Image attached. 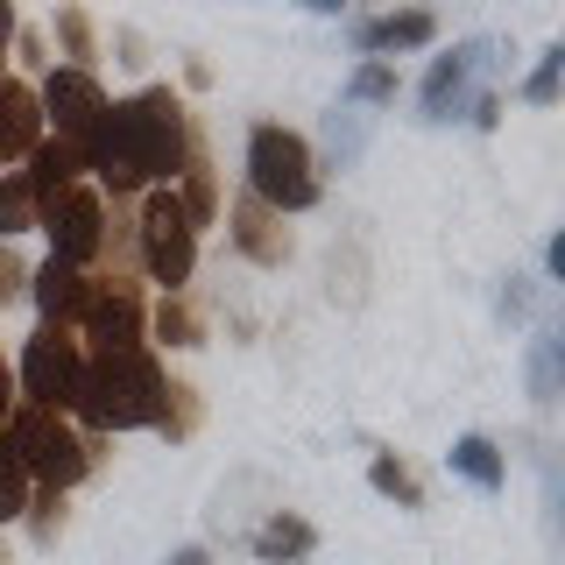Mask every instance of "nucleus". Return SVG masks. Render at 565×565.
<instances>
[{
    "mask_svg": "<svg viewBox=\"0 0 565 565\" xmlns=\"http://www.w3.org/2000/svg\"><path fill=\"white\" fill-rule=\"evenodd\" d=\"M22 523H29L35 544H57V530H64V494H57V488H35L29 509H22Z\"/></svg>",
    "mask_w": 565,
    "mask_h": 565,
    "instance_id": "nucleus-27",
    "label": "nucleus"
},
{
    "mask_svg": "<svg viewBox=\"0 0 565 565\" xmlns=\"http://www.w3.org/2000/svg\"><path fill=\"white\" fill-rule=\"evenodd\" d=\"M530 403H558V332L552 326L530 340Z\"/></svg>",
    "mask_w": 565,
    "mask_h": 565,
    "instance_id": "nucleus-24",
    "label": "nucleus"
},
{
    "mask_svg": "<svg viewBox=\"0 0 565 565\" xmlns=\"http://www.w3.org/2000/svg\"><path fill=\"white\" fill-rule=\"evenodd\" d=\"M29 297H35V311H43V326H64V332H78L85 305H93V276H85V269H71V262H57V255H50L43 269L29 276Z\"/></svg>",
    "mask_w": 565,
    "mask_h": 565,
    "instance_id": "nucleus-11",
    "label": "nucleus"
},
{
    "mask_svg": "<svg viewBox=\"0 0 565 565\" xmlns=\"http://www.w3.org/2000/svg\"><path fill=\"white\" fill-rule=\"evenodd\" d=\"M191 128L184 99L170 93V85H141L128 99H106V120L93 135V149H85V170L99 177V199L114 191V199H135V191H156V184H177V170H184Z\"/></svg>",
    "mask_w": 565,
    "mask_h": 565,
    "instance_id": "nucleus-1",
    "label": "nucleus"
},
{
    "mask_svg": "<svg viewBox=\"0 0 565 565\" xmlns=\"http://www.w3.org/2000/svg\"><path fill=\"white\" fill-rule=\"evenodd\" d=\"M247 544H255V558H262V565H305V558L318 552V530H311L305 516H290V509H276V516L262 523Z\"/></svg>",
    "mask_w": 565,
    "mask_h": 565,
    "instance_id": "nucleus-15",
    "label": "nucleus"
},
{
    "mask_svg": "<svg viewBox=\"0 0 565 565\" xmlns=\"http://www.w3.org/2000/svg\"><path fill=\"white\" fill-rule=\"evenodd\" d=\"M78 347L85 353H114V347H149V305L128 276L93 282V305L78 318Z\"/></svg>",
    "mask_w": 565,
    "mask_h": 565,
    "instance_id": "nucleus-9",
    "label": "nucleus"
},
{
    "mask_svg": "<svg viewBox=\"0 0 565 565\" xmlns=\"http://www.w3.org/2000/svg\"><path fill=\"white\" fill-rule=\"evenodd\" d=\"M8 50H14V0H0V78H8Z\"/></svg>",
    "mask_w": 565,
    "mask_h": 565,
    "instance_id": "nucleus-30",
    "label": "nucleus"
},
{
    "mask_svg": "<svg viewBox=\"0 0 565 565\" xmlns=\"http://www.w3.org/2000/svg\"><path fill=\"white\" fill-rule=\"evenodd\" d=\"M14 403H22V396H14V367L0 361V424H8V411H14Z\"/></svg>",
    "mask_w": 565,
    "mask_h": 565,
    "instance_id": "nucleus-31",
    "label": "nucleus"
},
{
    "mask_svg": "<svg viewBox=\"0 0 565 565\" xmlns=\"http://www.w3.org/2000/svg\"><path fill=\"white\" fill-rule=\"evenodd\" d=\"M488 64H494V43H488V35L446 50V57L431 64V78H424V93H417L424 120H459V114H467V106H473V78H481Z\"/></svg>",
    "mask_w": 565,
    "mask_h": 565,
    "instance_id": "nucleus-10",
    "label": "nucleus"
},
{
    "mask_svg": "<svg viewBox=\"0 0 565 565\" xmlns=\"http://www.w3.org/2000/svg\"><path fill=\"white\" fill-rule=\"evenodd\" d=\"M170 565H212V558H205V544H184V552H177Z\"/></svg>",
    "mask_w": 565,
    "mask_h": 565,
    "instance_id": "nucleus-33",
    "label": "nucleus"
},
{
    "mask_svg": "<svg viewBox=\"0 0 565 565\" xmlns=\"http://www.w3.org/2000/svg\"><path fill=\"white\" fill-rule=\"evenodd\" d=\"M29 184H35V199H50V191H64V184H78V177H85V163H78V156H71L64 149V141H35V149H29Z\"/></svg>",
    "mask_w": 565,
    "mask_h": 565,
    "instance_id": "nucleus-18",
    "label": "nucleus"
},
{
    "mask_svg": "<svg viewBox=\"0 0 565 565\" xmlns=\"http://www.w3.org/2000/svg\"><path fill=\"white\" fill-rule=\"evenodd\" d=\"M234 247L255 269H282L290 262V226H282V212H269L262 199H241L234 205Z\"/></svg>",
    "mask_w": 565,
    "mask_h": 565,
    "instance_id": "nucleus-13",
    "label": "nucleus"
},
{
    "mask_svg": "<svg viewBox=\"0 0 565 565\" xmlns=\"http://www.w3.org/2000/svg\"><path fill=\"white\" fill-rule=\"evenodd\" d=\"M347 99L353 106H388V99H396V64H388V57H367L347 78Z\"/></svg>",
    "mask_w": 565,
    "mask_h": 565,
    "instance_id": "nucleus-26",
    "label": "nucleus"
},
{
    "mask_svg": "<svg viewBox=\"0 0 565 565\" xmlns=\"http://www.w3.org/2000/svg\"><path fill=\"white\" fill-rule=\"evenodd\" d=\"M35 226L50 234V255L71 262V269H93V262L106 255V199L99 184H64L50 191V199H35Z\"/></svg>",
    "mask_w": 565,
    "mask_h": 565,
    "instance_id": "nucleus-7",
    "label": "nucleus"
},
{
    "mask_svg": "<svg viewBox=\"0 0 565 565\" xmlns=\"http://www.w3.org/2000/svg\"><path fill=\"white\" fill-rule=\"evenodd\" d=\"M446 467H452V473H459L467 488H481V494H502V481H509V467H502V452H494V438H481V431L452 438Z\"/></svg>",
    "mask_w": 565,
    "mask_h": 565,
    "instance_id": "nucleus-16",
    "label": "nucleus"
},
{
    "mask_svg": "<svg viewBox=\"0 0 565 565\" xmlns=\"http://www.w3.org/2000/svg\"><path fill=\"white\" fill-rule=\"evenodd\" d=\"M311 14H347V0H305Z\"/></svg>",
    "mask_w": 565,
    "mask_h": 565,
    "instance_id": "nucleus-34",
    "label": "nucleus"
},
{
    "mask_svg": "<svg viewBox=\"0 0 565 565\" xmlns=\"http://www.w3.org/2000/svg\"><path fill=\"white\" fill-rule=\"evenodd\" d=\"M57 43H64V64L93 71V57H99V29H93V14H85V0H57Z\"/></svg>",
    "mask_w": 565,
    "mask_h": 565,
    "instance_id": "nucleus-19",
    "label": "nucleus"
},
{
    "mask_svg": "<svg viewBox=\"0 0 565 565\" xmlns=\"http://www.w3.org/2000/svg\"><path fill=\"white\" fill-rule=\"evenodd\" d=\"M558 71H565V50L552 43V50L537 57V71L523 78V99H530V106H552V99H558Z\"/></svg>",
    "mask_w": 565,
    "mask_h": 565,
    "instance_id": "nucleus-28",
    "label": "nucleus"
},
{
    "mask_svg": "<svg viewBox=\"0 0 565 565\" xmlns=\"http://www.w3.org/2000/svg\"><path fill=\"white\" fill-rule=\"evenodd\" d=\"M149 332L163 347H205V318H199V305H191L184 290H170L163 305H149Z\"/></svg>",
    "mask_w": 565,
    "mask_h": 565,
    "instance_id": "nucleus-17",
    "label": "nucleus"
},
{
    "mask_svg": "<svg viewBox=\"0 0 565 565\" xmlns=\"http://www.w3.org/2000/svg\"><path fill=\"white\" fill-rule=\"evenodd\" d=\"M43 141V99L29 78H0V163H29V149Z\"/></svg>",
    "mask_w": 565,
    "mask_h": 565,
    "instance_id": "nucleus-12",
    "label": "nucleus"
},
{
    "mask_svg": "<svg viewBox=\"0 0 565 565\" xmlns=\"http://www.w3.org/2000/svg\"><path fill=\"white\" fill-rule=\"evenodd\" d=\"M0 431H8L14 459H22L29 488H57V494H71L85 473L99 467V438L85 431V424H71L64 411H43V403H14Z\"/></svg>",
    "mask_w": 565,
    "mask_h": 565,
    "instance_id": "nucleus-3",
    "label": "nucleus"
},
{
    "mask_svg": "<svg viewBox=\"0 0 565 565\" xmlns=\"http://www.w3.org/2000/svg\"><path fill=\"white\" fill-rule=\"evenodd\" d=\"M367 481H375V494H388L396 509H424V481L403 467L396 452H375V459H367Z\"/></svg>",
    "mask_w": 565,
    "mask_h": 565,
    "instance_id": "nucleus-21",
    "label": "nucleus"
},
{
    "mask_svg": "<svg viewBox=\"0 0 565 565\" xmlns=\"http://www.w3.org/2000/svg\"><path fill=\"white\" fill-rule=\"evenodd\" d=\"M163 361L149 347H114V353H85L78 367V403L71 417H85V431H156L163 411Z\"/></svg>",
    "mask_w": 565,
    "mask_h": 565,
    "instance_id": "nucleus-2",
    "label": "nucleus"
},
{
    "mask_svg": "<svg viewBox=\"0 0 565 565\" xmlns=\"http://www.w3.org/2000/svg\"><path fill=\"white\" fill-rule=\"evenodd\" d=\"M78 367H85L78 332H64V326H35V340L22 347V367H14V396L71 417V403H78Z\"/></svg>",
    "mask_w": 565,
    "mask_h": 565,
    "instance_id": "nucleus-8",
    "label": "nucleus"
},
{
    "mask_svg": "<svg viewBox=\"0 0 565 565\" xmlns=\"http://www.w3.org/2000/svg\"><path fill=\"white\" fill-rule=\"evenodd\" d=\"M544 269L565 276V234H552V247H544Z\"/></svg>",
    "mask_w": 565,
    "mask_h": 565,
    "instance_id": "nucleus-32",
    "label": "nucleus"
},
{
    "mask_svg": "<svg viewBox=\"0 0 565 565\" xmlns=\"http://www.w3.org/2000/svg\"><path fill=\"white\" fill-rule=\"evenodd\" d=\"M318 156L311 141L282 120H262L247 135V199H262L269 212H311L318 205Z\"/></svg>",
    "mask_w": 565,
    "mask_h": 565,
    "instance_id": "nucleus-4",
    "label": "nucleus"
},
{
    "mask_svg": "<svg viewBox=\"0 0 565 565\" xmlns=\"http://www.w3.org/2000/svg\"><path fill=\"white\" fill-rule=\"evenodd\" d=\"M431 35H438L431 8H396V14H375V22L353 29V50H361V57H388V50H424Z\"/></svg>",
    "mask_w": 565,
    "mask_h": 565,
    "instance_id": "nucleus-14",
    "label": "nucleus"
},
{
    "mask_svg": "<svg viewBox=\"0 0 565 565\" xmlns=\"http://www.w3.org/2000/svg\"><path fill=\"white\" fill-rule=\"evenodd\" d=\"M199 388H191V382H163V411H156V431H163V438H191V431H199Z\"/></svg>",
    "mask_w": 565,
    "mask_h": 565,
    "instance_id": "nucleus-23",
    "label": "nucleus"
},
{
    "mask_svg": "<svg viewBox=\"0 0 565 565\" xmlns=\"http://www.w3.org/2000/svg\"><path fill=\"white\" fill-rule=\"evenodd\" d=\"M135 247H141V269H149V282H163V297H170V290H184L191 269H199V226L184 220V205H177V191H170V184L141 191Z\"/></svg>",
    "mask_w": 565,
    "mask_h": 565,
    "instance_id": "nucleus-5",
    "label": "nucleus"
},
{
    "mask_svg": "<svg viewBox=\"0 0 565 565\" xmlns=\"http://www.w3.org/2000/svg\"><path fill=\"white\" fill-rule=\"evenodd\" d=\"M35 234V184L22 170H0V241Z\"/></svg>",
    "mask_w": 565,
    "mask_h": 565,
    "instance_id": "nucleus-20",
    "label": "nucleus"
},
{
    "mask_svg": "<svg viewBox=\"0 0 565 565\" xmlns=\"http://www.w3.org/2000/svg\"><path fill=\"white\" fill-rule=\"evenodd\" d=\"M0 565H8V552H0Z\"/></svg>",
    "mask_w": 565,
    "mask_h": 565,
    "instance_id": "nucleus-35",
    "label": "nucleus"
},
{
    "mask_svg": "<svg viewBox=\"0 0 565 565\" xmlns=\"http://www.w3.org/2000/svg\"><path fill=\"white\" fill-rule=\"evenodd\" d=\"M35 99H43V135L64 141V149L85 163V149H93V135L106 120V85L93 71H78V64H50L43 85H35Z\"/></svg>",
    "mask_w": 565,
    "mask_h": 565,
    "instance_id": "nucleus-6",
    "label": "nucleus"
},
{
    "mask_svg": "<svg viewBox=\"0 0 565 565\" xmlns=\"http://www.w3.org/2000/svg\"><path fill=\"white\" fill-rule=\"evenodd\" d=\"M29 473H22V459H14L8 446V431H0V523H22V509H29Z\"/></svg>",
    "mask_w": 565,
    "mask_h": 565,
    "instance_id": "nucleus-25",
    "label": "nucleus"
},
{
    "mask_svg": "<svg viewBox=\"0 0 565 565\" xmlns=\"http://www.w3.org/2000/svg\"><path fill=\"white\" fill-rule=\"evenodd\" d=\"M367 106H353V99H340L332 106V120H326V149H332V163H353L361 156V141H367Z\"/></svg>",
    "mask_w": 565,
    "mask_h": 565,
    "instance_id": "nucleus-22",
    "label": "nucleus"
},
{
    "mask_svg": "<svg viewBox=\"0 0 565 565\" xmlns=\"http://www.w3.org/2000/svg\"><path fill=\"white\" fill-rule=\"evenodd\" d=\"M523 311H530V290H523V276H509L502 282V318H509V326H523Z\"/></svg>",
    "mask_w": 565,
    "mask_h": 565,
    "instance_id": "nucleus-29",
    "label": "nucleus"
}]
</instances>
